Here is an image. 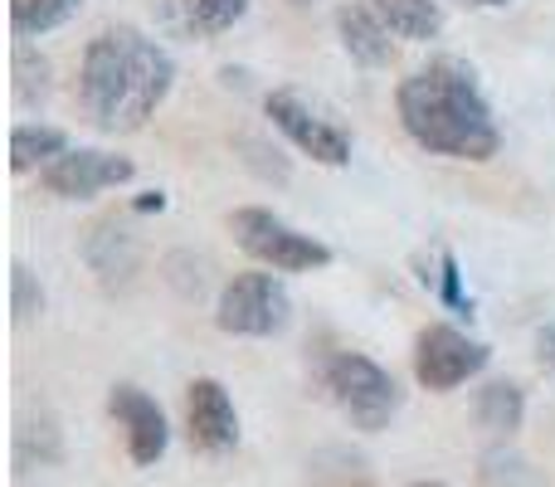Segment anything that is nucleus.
I'll return each mask as SVG.
<instances>
[{
	"mask_svg": "<svg viewBox=\"0 0 555 487\" xmlns=\"http://www.w3.org/2000/svg\"><path fill=\"white\" fill-rule=\"evenodd\" d=\"M176 84V64L156 39L132 25H113L88 39L78 64V103L103 132H142Z\"/></svg>",
	"mask_w": 555,
	"mask_h": 487,
	"instance_id": "f257e3e1",
	"label": "nucleus"
},
{
	"mask_svg": "<svg viewBox=\"0 0 555 487\" xmlns=\"http://www.w3.org/2000/svg\"><path fill=\"white\" fill-rule=\"evenodd\" d=\"M395 113L410 142L453 162H492L502 146L498 117L478 88V74L459 59H434L414 68L395 93Z\"/></svg>",
	"mask_w": 555,
	"mask_h": 487,
	"instance_id": "f03ea898",
	"label": "nucleus"
},
{
	"mask_svg": "<svg viewBox=\"0 0 555 487\" xmlns=\"http://www.w3.org/2000/svg\"><path fill=\"white\" fill-rule=\"evenodd\" d=\"M326 395L336 400V410L356 424L361 434H380L400 410V385L385 366H375L361 351H341L326 361Z\"/></svg>",
	"mask_w": 555,
	"mask_h": 487,
	"instance_id": "7ed1b4c3",
	"label": "nucleus"
},
{
	"mask_svg": "<svg viewBox=\"0 0 555 487\" xmlns=\"http://www.w3.org/2000/svg\"><path fill=\"white\" fill-rule=\"evenodd\" d=\"M230 230H234V244L244 248L249 258L278 268V273H312V268H326L332 264V248L312 234L293 230L287 220H278L273 210H259V205H244V210L230 215Z\"/></svg>",
	"mask_w": 555,
	"mask_h": 487,
	"instance_id": "20e7f679",
	"label": "nucleus"
},
{
	"mask_svg": "<svg viewBox=\"0 0 555 487\" xmlns=\"http://www.w3.org/2000/svg\"><path fill=\"white\" fill-rule=\"evenodd\" d=\"M293 322V297L273 273H234L220 287L215 326L230 336H278Z\"/></svg>",
	"mask_w": 555,
	"mask_h": 487,
	"instance_id": "39448f33",
	"label": "nucleus"
},
{
	"mask_svg": "<svg viewBox=\"0 0 555 487\" xmlns=\"http://www.w3.org/2000/svg\"><path fill=\"white\" fill-rule=\"evenodd\" d=\"M488 361H492L488 346L463 336L459 326L434 322L414 336V381H420L424 390H439V395L453 390V385L473 381Z\"/></svg>",
	"mask_w": 555,
	"mask_h": 487,
	"instance_id": "423d86ee",
	"label": "nucleus"
},
{
	"mask_svg": "<svg viewBox=\"0 0 555 487\" xmlns=\"http://www.w3.org/2000/svg\"><path fill=\"white\" fill-rule=\"evenodd\" d=\"M263 113L273 117V127L297 146L302 156H312L317 166H346L351 162V137L336 123H326L312 103H302L297 93L278 88V93L263 98Z\"/></svg>",
	"mask_w": 555,
	"mask_h": 487,
	"instance_id": "0eeeda50",
	"label": "nucleus"
},
{
	"mask_svg": "<svg viewBox=\"0 0 555 487\" xmlns=\"http://www.w3.org/2000/svg\"><path fill=\"white\" fill-rule=\"evenodd\" d=\"M132 171L137 166L127 162V156L98 152V146H68L54 166L39 171V181H44V191L59 195V201H88V195L107 191V185L132 181Z\"/></svg>",
	"mask_w": 555,
	"mask_h": 487,
	"instance_id": "6e6552de",
	"label": "nucleus"
},
{
	"mask_svg": "<svg viewBox=\"0 0 555 487\" xmlns=\"http://www.w3.org/2000/svg\"><path fill=\"white\" fill-rule=\"evenodd\" d=\"M107 414L117 420V430L127 434V459L137 469H152L156 459L171 444V430H166V410L142 390V385H113L107 390Z\"/></svg>",
	"mask_w": 555,
	"mask_h": 487,
	"instance_id": "1a4fd4ad",
	"label": "nucleus"
},
{
	"mask_svg": "<svg viewBox=\"0 0 555 487\" xmlns=\"http://www.w3.org/2000/svg\"><path fill=\"white\" fill-rule=\"evenodd\" d=\"M185 434L201 453H224L240 444V410L215 375H195L185 385Z\"/></svg>",
	"mask_w": 555,
	"mask_h": 487,
	"instance_id": "9d476101",
	"label": "nucleus"
},
{
	"mask_svg": "<svg viewBox=\"0 0 555 487\" xmlns=\"http://www.w3.org/2000/svg\"><path fill=\"white\" fill-rule=\"evenodd\" d=\"M336 35H341V49L351 54V64H361V68H385L395 54L390 25L380 20V10L341 5L336 10Z\"/></svg>",
	"mask_w": 555,
	"mask_h": 487,
	"instance_id": "9b49d317",
	"label": "nucleus"
},
{
	"mask_svg": "<svg viewBox=\"0 0 555 487\" xmlns=\"http://www.w3.org/2000/svg\"><path fill=\"white\" fill-rule=\"evenodd\" d=\"M473 414H478V424L488 434L507 439V434H517L521 420H527V395H521L517 381H488L478 390V400H473Z\"/></svg>",
	"mask_w": 555,
	"mask_h": 487,
	"instance_id": "f8f14e48",
	"label": "nucleus"
},
{
	"mask_svg": "<svg viewBox=\"0 0 555 487\" xmlns=\"http://www.w3.org/2000/svg\"><path fill=\"white\" fill-rule=\"evenodd\" d=\"M68 152V137L59 127H39V123H20L10 132V166L15 171H35V166H54Z\"/></svg>",
	"mask_w": 555,
	"mask_h": 487,
	"instance_id": "ddd939ff",
	"label": "nucleus"
},
{
	"mask_svg": "<svg viewBox=\"0 0 555 487\" xmlns=\"http://www.w3.org/2000/svg\"><path fill=\"white\" fill-rule=\"evenodd\" d=\"M375 10L400 39H434L443 25L439 0H375Z\"/></svg>",
	"mask_w": 555,
	"mask_h": 487,
	"instance_id": "4468645a",
	"label": "nucleus"
},
{
	"mask_svg": "<svg viewBox=\"0 0 555 487\" xmlns=\"http://www.w3.org/2000/svg\"><path fill=\"white\" fill-rule=\"evenodd\" d=\"M83 0H10V29L15 35H49V29L68 25Z\"/></svg>",
	"mask_w": 555,
	"mask_h": 487,
	"instance_id": "2eb2a0df",
	"label": "nucleus"
},
{
	"mask_svg": "<svg viewBox=\"0 0 555 487\" xmlns=\"http://www.w3.org/2000/svg\"><path fill=\"white\" fill-rule=\"evenodd\" d=\"M307 483L312 487H375L371 473H365V463L351 459V453H317Z\"/></svg>",
	"mask_w": 555,
	"mask_h": 487,
	"instance_id": "dca6fc26",
	"label": "nucleus"
},
{
	"mask_svg": "<svg viewBox=\"0 0 555 487\" xmlns=\"http://www.w3.org/2000/svg\"><path fill=\"white\" fill-rule=\"evenodd\" d=\"M482 487H537V469H531L521 453H507V449H492L482 453V469H478Z\"/></svg>",
	"mask_w": 555,
	"mask_h": 487,
	"instance_id": "f3484780",
	"label": "nucleus"
},
{
	"mask_svg": "<svg viewBox=\"0 0 555 487\" xmlns=\"http://www.w3.org/2000/svg\"><path fill=\"white\" fill-rule=\"evenodd\" d=\"M249 15V0H191V29L195 35H224Z\"/></svg>",
	"mask_w": 555,
	"mask_h": 487,
	"instance_id": "a211bd4d",
	"label": "nucleus"
},
{
	"mask_svg": "<svg viewBox=\"0 0 555 487\" xmlns=\"http://www.w3.org/2000/svg\"><path fill=\"white\" fill-rule=\"evenodd\" d=\"M59 430H54V420H44V424H20V434H15V459L25 463H59Z\"/></svg>",
	"mask_w": 555,
	"mask_h": 487,
	"instance_id": "6ab92c4d",
	"label": "nucleus"
},
{
	"mask_svg": "<svg viewBox=\"0 0 555 487\" xmlns=\"http://www.w3.org/2000/svg\"><path fill=\"white\" fill-rule=\"evenodd\" d=\"M10 307H15V322H29L35 312H44V293H39L35 273L25 264L10 268Z\"/></svg>",
	"mask_w": 555,
	"mask_h": 487,
	"instance_id": "aec40b11",
	"label": "nucleus"
},
{
	"mask_svg": "<svg viewBox=\"0 0 555 487\" xmlns=\"http://www.w3.org/2000/svg\"><path fill=\"white\" fill-rule=\"evenodd\" d=\"M434 287H439V297L453 307V312H468L473 317V297L463 293V273H459V258L443 248L439 254V273H434Z\"/></svg>",
	"mask_w": 555,
	"mask_h": 487,
	"instance_id": "412c9836",
	"label": "nucleus"
},
{
	"mask_svg": "<svg viewBox=\"0 0 555 487\" xmlns=\"http://www.w3.org/2000/svg\"><path fill=\"white\" fill-rule=\"evenodd\" d=\"M15 74H20L15 98H20V103H35V74L49 78V64H44V59H35L29 49H15Z\"/></svg>",
	"mask_w": 555,
	"mask_h": 487,
	"instance_id": "4be33fe9",
	"label": "nucleus"
},
{
	"mask_svg": "<svg viewBox=\"0 0 555 487\" xmlns=\"http://www.w3.org/2000/svg\"><path fill=\"white\" fill-rule=\"evenodd\" d=\"M537 356H541V366H551L555 371V326H546V332L537 336Z\"/></svg>",
	"mask_w": 555,
	"mask_h": 487,
	"instance_id": "5701e85b",
	"label": "nucleus"
},
{
	"mask_svg": "<svg viewBox=\"0 0 555 487\" xmlns=\"http://www.w3.org/2000/svg\"><path fill=\"white\" fill-rule=\"evenodd\" d=\"M404 487H449V483H429V478H420V483H404Z\"/></svg>",
	"mask_w": 555,
	"mask_h": 487,
	"instance_id": "b1692460",
	"label": "nucleus"
},
{
	"mask_svg": "<svg viewBox=\"0 0 555 487\" xmlns=\"http://www.w3.org/2000/svg\"><path fill=\"white\" fill-rule=\"evenodd\" d=\"M478 5H507V0H478Z\"/></svg>",
	"mask_w": 555,
	"mask_h": 487,
	"instance_id": "393cba45",
	"label": "nucleus"
},
{
	"mask_svg": "<svg viewBox=\"0 0 555 487\" xmlns=\"http://www.w3.org/2000/svg\"><path fill=\"white\" fill-rule=\"evenodd\" d=\"M293 5H312V0H293Z\"/></svg>",
	"mask_w": 555,
	"mask_h": 487,
	"instance_id": "a878e982",
	"label": "nucleus"
}]
</instances>
